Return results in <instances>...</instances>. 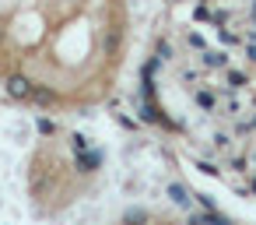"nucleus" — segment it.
Returning <instances> with one entry per match:
<instances>
[{
	"label": "nucleus",
	"instance_id": "f257e3e1",
	"mask_svg": "<svg viewBox=\"0 0 256 225\" xmlns=\"http://www.w3.org/2000/svg\"><path fill=\"white\" fill-rule=\"evenodd\" d=\"M186 25L162 39L144 85H179L190 113L165 120L193 141L196 169L238 176L256 197V0H182Z\"/></svg>",
	"mask_w": 256,
	"mask_h": 225
},
{
	"label": "nucleus",
	"instance_id": "f03ea898",
	"mask_svg": "<svg viewBox=\"0 0 256 225\" xmlns=\"http://www.w3.org/2000/svg\"><path fill=\"white\" fill-rule=\"evenodd\" d=\"M32 92H36V85H32L25 74H11V78H8V95H11V99H32Z\"/></svg>",
	"mask_w": 256,
	"mask_h": 225
},
{
	"label": "nucleus",
	"instance_id": "7ed1b4c3",
	"mask_svg": "<svg viewBox=\"0 0 256 225\" xmlns=\"http://www.w3.org/2000/svg\"><path fill=\"white\" fill-rule=\"evenodd\" d=\"M39 130H42V134H53L56 127H53V120H39Z\"/></svg>",
	"mask_w": 256,
	"mask_h": 225
}]
</instances>
